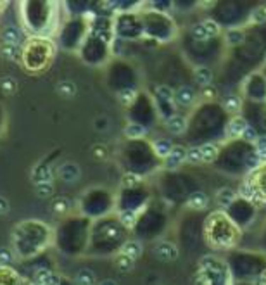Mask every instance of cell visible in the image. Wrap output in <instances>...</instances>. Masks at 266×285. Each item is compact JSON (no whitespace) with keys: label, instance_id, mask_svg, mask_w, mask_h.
Masks as SVG:
<instances>
[{"label":"cell","instance_id":"6da1fadb","mask_svg":"<svg viewBox=\"0 0 266 285\" xmlns=\"http://www.w3.org/2000/svg\"><path fill=\"white\" fill-rule=\"evenodd\" d=\"M221 28L214 19H204L201 23H195L190 26V35L197 42H207V40H213L220 35Z\"/></svg>","mask_w":266,"mask_h":285},{"label":"cell","instance_id":"7a4b0ae2","mask_svg":"<svg viewBox=\"0 0 266 285\" xmlns=\"http://www.w3.org/2000/svg\"><path fill=\"white\" fill-rule=\"evenodd\" d=\"M152 253H154V256H156L159 261H163V263L177 261L178 256H180L178 247L175 246L173 242H170V240H161V242H157L156 246H154Z\"/></svg>","mask_w":266,"mask_h":285},{"label":"cell","instance_id":"3957f363","mask_svg":"<svg viewBox=\"0 0 266 285\" xmlns=\"http://www.w3.org/2000/svg\"><path fill=\"white\" fill-rule=\"evenodd\" d=\"M57 176H59L60 182L64 183H75L80 180L82 176V169L76 162L73 161H66L57 168Z\"/></svg>","mask_w":266,"mask_h":285},{"label":"cell","instance_id":"277c9868","mask_svg":"<svg viewBox=\"0 0 266 285\" xmlns=\"http://www.w3.org/2000/svg\"><path fill=\"white\" fill-rule=\"evenodd\" d=\"M249 127L247 120L244 116H232L230 121L227 123V128H225V135L227 138H242L245 128Z\"/></svg>","mask_w":266,"mask_h":285},{"label":"cell","instance_id":"5b68a950","mask_svg":"<svg viewBox=\"0 0 266 285\" xmlns=\"http://www.w3.org/2000/svg\"><path fill=\"white\" fill-rule=\"evenodd\" d=\"M187 161V149L183 145H175L173 151L170 152L166 159H164V168L166 169H178L183 162Z\"/></svg>","mask_w":266,"mask_h":285},{"label":"cell","instance_id":"8992f818","mask_svg":"<svg viewBox=\"0 0 266 285\" xmlns=\"http://www.w3.org/2000/svg\"><path fill=\"white\" fill-rule=\"evenodd\" d=\"M195 99H197V94H195L194 88L188 87V85H183V87L175 90V104H177V106L190 107L192 104L195 102Z\"/></svg>","mask_w":266,"mask_h":285},{"label":"cell","instance_id":"52a82bcc","mask_svg":"<svg viewBox=\"0 0 266 285\" xmlns=\"http://www.w3.org/2000/svg\"><path fill=\"white\" fill-rule=\"evenodd\" d=\"M154 95L159 106H170L175 107V90L170 85H157L154 88Z\"/></svg>","mask_w":266,"mask_h":285},{"label":"cell","instance_id":"ba28073f","mask_svg":"<svg viewBox=\"0 0 266 285\" xmlns=\"http://www.w3.org/2000/svg\"><path fill=\"white\" fill-rule=\"evenodd\" d=\"M166 130L171 135H183V131L187 130V118L181 114H173L166 120Z\"/></svg>","mask_w":266,"mask_h":285},{"label":"cell","instance_id":"9c48e42d","mask_svg":"<svg viewBox=\"0 0 266 285\" xmlns=\"http://www.w3.org/2000/svg\"><path fill=\"white\" fill-rule=\"evenodd\" d=\"M209 206V197H207L204 192L197 190V192H192L187 199V208L195 209V211H203Z\"/></svg>","mask_w":266,"mask_h":285},{"label":"cell","instance_id":"30bf717a","mask_svg":"<svg viewBox=\"0 0 266 285\" xmlns=\"http://www.w3.org/2000/svg\"><path fill=\"white\" fill-rule=\"evenodd\" d=\"M197 147H199V154H201V164H209V162L216 161L218 154H220L218 145L211 144V142L203 144V145H197Z\"/></svg>","mask_w":266,"mask_h":285},{"label":"cell","instance_id":"8fae6325","mask_svg":"<svg viewBox=\"0 0 266 285\" xmlns=\"http://www.w3.org/2000/svg\"><path fill=\"white\" fill-rule=\"evenodd\" d=\"M23 33L16 25H7L2 30V43H12V45H21Z\"/></svg>","mask_w":266,"mask_h":285},{"label":"cell","instance_id":"7c38bea8","mask_svg":"<svg viewBox=\"0 0 266 285\" xmlns=\"http://www.w3.org/2000/svg\"><path fill=\"white\" fill-rule=\"evenodd\" d=\"M194 78H195V81H197V85L206 88V87H211V85H213L214 74H213V69H211V67L199 66L194 69Z\"/></svg>","mask_w":266,"mask_h":285},{"label":"cell","instance_id":"4fadbf2b","mask_svg":"<svg viewBox=\"0 0 266 285\" xmlns=\"http://www.w3.org/2000/svg\"><path fill=\"white\" fill-rule=\"evenodd\" d=\"M124 137L130 138V140H140V138H146L149 130H147L146 125H140V123H128L123 130Z\"/></svg>","mask_w":266,"mask_h":285},{"label":"cell","instance_id":"5bb4252c","mask_svg":"<svg viewBox=\"0 0 266 285\" xmlns=\"http://www.w3.org/2000/svg\"><path fill=\"white\" fill-rule=\"evenodd\" d=\"M214 199H216V204L220 208H228V206H232L237 201V192L228 189V187H223V189H220L216 192V197Z\"/></svg>","mask_w":266,"mask_h":285},{"label":"cell","instance_id":"9a60e30c","mask_svg":"<svg viewBox=\"0 0 266 285\" xmlns=\"http://www.w3.org/2000/svg\"><path fill=\"white\" fill-rule=\"evenodd\" d=\"M73 208V202L69 201L68 197H64V195H59V197H56L52 201V204H50V209H52L54 215L57 216H66L69 211H71Z\"/></svg>","mask_w":266,"mask_h":285},{"label":"cell","instance_id":"2e32d148","mask_svg":"<svg viewBox=\"0 0 266 285\" xmlns=\"http://www.w3.org/2000/svg\"><path fill=\"white\" fill-rule=\"evenodd\" d=\"M119 253L128 257H131V259H137V257L142 256L144 246H142V242H139V240H126V242L123 244V247H121Z\"/></svg>","mask_w":266,"mask_h":285},{"label":"cell","instance_id":"e0dca14e","mask_svg":"<svg viewBox=\"0 0 266 285\" xmlns=\"http://www.w3.org/2000/svg\"><path fill=\"white\" fill-rule=\"evenodd\" d=\"M56 92L62 97V99H73V97L76 95V92H78V88H76L75 81L62 80L56 85Z\"/></svg>","mask_w":266,"mask_h":285},{"label":"cell","instance_id":"ac0fdd59","mask_svg":"<svg viewBox=\"0 0 266 285\" xmlns=\"http://www.w3.org/2000/svg\"><path fill=\"white\" fill-rule=\"evenodd\" d=\"M31 176H33V182H35V183L52 182V180H54V173H52V169H50L49 164H45V166L38 164L35 169H33Z\"/></svg>","mask_w":266,"mask_h":285},{"label":"cell","instance_id":"d6986e66","mask_svg":"<svg viewBox=\"0 0 266 285\" xmlns=\"http://www.w3.org/2000/svg\"><path fill=\"white\" fill-rule=\"evenodd\" d=\"M21 47L12 45V43H0V57L7 61H18L21 57Z\"/></svg>","mask_w":266,"mask_h":285},{"label":"cell","instance_id":"ffe728a7","mask_svg":"<svg viewBox=\"0 0 266 285\" xmlns=\"http://www.w3.org/2000/svg\"><path fill=\"white\" fill-rule=\"evenodd\" d=\"M223 107L228 111V113H232L234 116H237L238 111L242 109V97L240 95H237V94L227 95L225 100H223Z\"/></svg>","mask_w":266,"mask_h":285},{"label":"cell","instance_id":"44dd1931","mask_svg":"<svg viewBox=\"0 0 266 285\" xmlns=\"http://www.w3.org/2000/svg\"><path fill=\"white\" fill-rule=\"evenodd\" d=\"M173 142L170 138H159V140L154 142V152H156L157 158L161 159H166L170 156V152L173 151Z\"/></svg>","mask_w":266,"mask_h":285},{"label":"cell","instance_id":"7402d4cb","mask_svg":"<svg viewBox=\"0 0 266 285\" xmlns=\"http://www.w3.org/2000/svg\"><path fill=\"white\" fill-rule=\"evenodd\" d=\"M75 282L76 285H97L95 273L92 270H89V268H82V270L76 271Z\"/></svg>","mask_w":266,"mask_h":285},{"label":"cell","instance_id":"603a6c76","mask_svg":"<svg viewBox=\"0 0 266 285\" xmlns=\"http://www.w3.org/2000/svg\"><path fill=\"white\" fill-rule=\"evenodd\" d=\"M114 266L119 273H130L133 268H135V259L124 256V254H118L116 259H114Z\"/></svg>","mask_w":266,"mask_h":285},{"label":"cell","instance_id":"cb8c5ba5","mask_svg":"<svg viewBox=\"0 0 266 285\" xmlns=\"http://www.w3.org/2000/svg\"><path fill=\"white\" fill-rule=\"evenodd\" d=\"M245 38V33L242 28H230L227 30V33H225V43L230 47H235L238 45V43H242Z\"/></svg>","mask_w":266,"mask_h":285},{"label":"cell","instance_id":"d4e9b609","mask_svg":"<svg viewBox=\"0 0 266 285\" xmlns=\"http://www.w3.org/2000/svg\"><path fill=\"white\" fill-rule=\"evenodd\" d=\"M118 220H119V223L124 228L131 230L137 225V213L131 211V209H123V211H119V215H118Z\"/></svg>","mask_w":266,"mask_h":285},{"label":"cell","instance_id":"484cf974","mask_svg":"<svg viewBox=\"0 0 266 285\" xmlns=\"http://www.w3.org/2000/svg\"><path fill=\"white\" fill-rule=\"evenodd\" d=\"M249 25H263L266 23V4H259L258 7H254L249 14Z\"/></svg>","mask_w":266,"mask_h":285},{"label":"cell","instance_id":"4316f807","mask_svg":"<svg viewBox=\"0 0 266 285\" xmlns=\"http://www.w3.org/2000/svg\"><path fill=\"white\" fill-rule=\"evenodd\" d=\"M35 192L38 197L42 199H49L54 195V182H42V183H35Z\"/></svg>","mask_w":266,"mask_h":285},{"label":"cell","instance_id":"83f0119b","mask_svg":"<svg viewBox=\"0 0 266 285\" xmlns=\"http://www.w3.org/2000/svg\"><path fill=\"white\" fill-rule=\"evenodd\" d=\"M0 90L4 92L5 95H14L18 92V81L12 76H4L0 80Z\"/></svg>","mask_w":266,"mask_h":285},{"label":"cell","instance_id":"f1b7e54d","mask_svg":"<svg viewBox=\"0 0 266 285\" xmlns=\"http://www.w3.org/2000/svg\"><path fill=\"white\" fill-rule=\"evenodd\" d=\"M139 183H140V175H135V173H124L123 178H121V185L128 190L137 187Z\"/></svg>","mask_w":266,"mask_h":285},{"label":"cell","instance_id":"f546056e","mask_svg":"<svg viewBox=\"0 0 266 285\" xmlns=\"http://www.w3.org/2000/svg\"><path fill=\"white\" fill-rule=\"evenodd\" d=\"M254 151L261 161H266V135L259 137L258 140L254 142Z\"/></svg>","mask_w":266,"mask_h":285},{"label":"cell","instance_id":"4dcf8cb0","mask_svg":"<svg viewBox=\"0 0 266 285\" xmlns=\"http://www.w3.org/2000/svg\"><path fill=\"white\" fill-rule=\"evenodd\" d=\"M109 127H111V123L107 116H97L95 120H93V128H95L97 131H100V133L109 130Z\"/></svg>","mask_w":266,"mask_h":285},{"label":"cell","instance_id":"1f68e13d","mask_svg":"<svg viewBox=\"0 0 266 285\" xmlns=\"http://www.w3.org/2000/svg\"><path fill=\"white\" fill-rule=\"evenodd\" d=\"M14 261L12 251L9 247H0V266H9Z\"/></svg>","mask_w":266,"mask_h":285},{"label":"cell","instance_id":"d6a6232c","mask_svg":"<svg viewBox=\"0 0 266 285\" xmlns=\"http://www.w3.org/2000/svg\"><path fill=\"white\" fill-rule=\"evenodd\" d=\"M187 161L190 164H201V154H199V147L187 149Z\"/></svg>","mask_w":266,"mask_h":285},{"label":"cell","instance_id":"836d02e7","mask_svg":"<svg viewBox=\"0 0 266 285\" xmlns=\"http://www.w3.org/2000/svg\"><path fill=\"white\" fill-rule=\"evenodd\" d=\"M118 99H119V102L121 104H124V106H126V104H130L131 100L135 99V92L133 90H123V92H119V94H118Z\"/></svg>","mask_w":266,"mask_h":285},{"label":"cell","instance_id":"e575fe53","mask_svg":"<svg viewBox=\"0 0 266 285\" xmlns=\"http://www.w3.org/2000/svg\"><path fill=\"white\" fill-rule=\"evenodd\" d=\"M242 138H244V140H247V142H251V144H254V142L259 138L258 130H256L254 127H251V125H249V127L245 128V131H244V135H242Z\"/></svg>","mask_w":266,"mask_h":285},{"label":"cell","instance_id":"d590c367","mask_svg":"<svg viewBox=\"0 0 266 285\" xmlns=\"http://www.w3.org/2000/svg\"><path fill=\"white\" fill-rule=\"evenodd\" d=\"M92 154L95 159H106L107 158V147L102 144H97L92 147Z\"/></svg>","mask_w":266,"mask_h":285},{"label":"cell","instance_id":"8d00e7d4","mask_svg":"<svg viewBox=\"0 0 266 285\" xmlns=\"http://www.w3.org/2000/svg\"><path fill=\"white\" fill-rule=\"evenodd\" d=\"M11 211V202H9L7 197H4V195H0V216L7 215V213Z\"/></svg>","mask_w":266,"mask_h":285},{"label":"cell","instance_id":"74e56055","mask_svg":"<svg viewBox=\"0 0 266 285\" xmlns=\"http://www.w3.org/2000/svg\"><path fill=\"white\" fill-rule=\"evenodd\" d=\"M203 95L206 97V99H214V97H216V88H214V87L203 88Z\"/></svg>","mask_w":266,"mask_h":285},{"label":"cell","instance_id":"f35d334b","mask_svg":"<svg viewBox=\"0 0 266 285\" xmlns=\"http://www.w3.org/2000/svg\"><path fill=\"white\" fill-rule=\"evenodd\" d=\"M99 285H119L116 280H113V278H106V280H102Z\"/></svg>","mask_w":266,"mask_h":285},{"label":"cell","instance_id":"ab89813d","mask_svg":"<svg viewBox=\"0 0 266 285\" xmlns=\"http://www.w3.org/2000/svg\"><path fill=\"white\" fill-rule=\"evenodd\" d=\"M258 285H266V271L265 273L259 277V280H258Z\"/></svg>","mask_w":266,"mask_h":285},{"label":"cell","instance_id":"60d3db41","mask_svg":"<svg viewBox=\"0 0 266 285\" xmlns=\"http://www.w3.org/2000/svg\"><path fill=\"white\" fill-rule=\"evenodd\" d=\"M263 63H265V66H266V54H265V59H263Z\"/></svg>","mask_w":266,"mask_h":285}]
</instances>
